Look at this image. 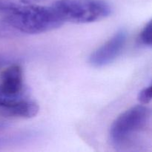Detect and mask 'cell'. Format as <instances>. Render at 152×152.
Instances as JSON below:
<instances>
[{"label": "cell", "mask_w": 152, "mask_h": 152, "mask_svg": "<svg viewBox=\"0 0 152 152\" xmlns=\"http://www.w3.org/2000/svg\"><path fill=\"white\" fill-rule=\"evenodd\" d=\"M0 14L22 36L47 32L64 24L53 7L20 0H0Z\"/></svg>", "instance_id": "cell-1"}, {"label": "cell", "mask_w": 152, "mask_h": 152, "mask_svg": "<svg viewBox=\"0 0 152 152\" xmlns=\"http://www.w3.org/2000/svg\"><path fill=\"white\" fill-rule=\"evenodd\" d=\"M65 23H89L108 17L112 8L104 0H58L51 5Z\"/></svg>", "instance_id": "cell-2"}, {"label": "cell", "mask_w": 152, "mask_h": 152, "mask_svg": "<svg viewBox=\"0 0 152 152\" xmlns=\"http://www.w3.org/2000/svg\"><path fill=\"white\" fill-rule=\"evenodd\" d=\"M151 111L144 105H135L120 114L110 129V140L115 146L127 143L143 132L151 121Z\"/></svg>", "instance_id": "cell-3"}, {"label": "cell", "mask_w": 152, "mask_h": 152, "mask_svg": "<svg viewBox=\"0 0 152 152\" xmlns=\"http://www.w3.org/2000/svg\"><path fill=\"white\" fill-rule=\"evenodd\" d=\"M128 33L126 30L120 29L105 44L98 48L89 56V62L96 68L103 67L114 62L123 51Z\"/></svg>", "instance_id": "cell-4"}, {"label": "cell", "mask_w": 152, "mask_h": 152, "mask_svg": "<svg viewBox=\"0 0 152 152\" xmlns=\"http://www.w3.org/2000/svg\"><path fill=\"white\" fill-rule=\"evenodd\" d=\"M0 90L9 96L27 95L23 85L22 70L19 65L11 64L4 70L1 76Z\"/></svg>", "instance_id": "cell-5"}, {"label": "cell", "mask_w": 152, "mask_h": 152, "mask_svg": "<svg viewBox=\"0 0 152 152\" xmlns=\"http://www.w3.org/2000/svg\"><path fill=\"white\" fill-rule=\"evenodd\" d=\"M39 110L38 104L26 97L9 106L0 108V114L4 117L28 119L35 117Z\"/></svg>", "instance_id": "cell-6"}, {"label": "cell", "mask_w": 152, "mask_h": 152, "mask_svg": "<svg viewBox=\"0 0 152 152\" xmlns=\"http://www.w3.org/2000/svg\"><path fill=\"white\" fill-rule=\"evenodd\" d=\"M22 36L7 20L3 18L0 19V39H13Z\"/></svg>", "instance_id": "cell-7"}, {"label": "cell", "mask_w": 152, "mask_h": 152, "mask_svg": "<svg viewBox=\"0 0 152 152\" xmlns=\"http://www.w3.org/2000/svg\"><path fill=\"white\" fill-rule=\"evenodd\" d=\"M140 41L142 45L148 47L152 45V22L150 20L145 25L140 35Z\"/></svg>", "instance_id": "cell-8"}, {"label": "cell", "mask_w": 152, "mask_h": 152, "mask_svg": "<svg viewBox=\"0 0 152 152\" xmlns=\"http://www.w3.org/2000/svg\"><path fill=\"white\" fill-rule=\"evenodd\" d=\"M27 97V95H22V96H9L5 94L0 90V108L1 107L9 106L18 101L21 100L22 99H25Z\"/></svg>", "instance_id": "cell-9"}, {"label": "cell", "mask_w": 152, "mask_h": 152, "mask_svg": "<svg viewBox=\"0 0 152 152\" xmlns=\"http://www.w3.org/2000/svg\"><path fill=\"white\" fill-rule=\"evenodd\" d=\"M137 99L143 105L148 104L151 100V86L150 85L148 87L145 88L140 91L138 94Z\"/></svg>", "instance_id": "cell-10"}, {"label": "cell", "mask_w": 152, "mask_h": 152, "mask_svg": "<svg viewBox=\"0 0 152 152\" xmlns=\"http://www.w3.org/2000/svg\"><path fill=\"white\" fill-rule=\"evenodd\" d=\"M15 61H16V59L13 56H10V55L0 53V68L6 66V65H11Z\"/></svg>", "instance_id": "cell-11"}, {"label": "cell", "mask_w": 152, "mask_h": 152, "mask_svg": "<svg viewBox=\"0 0 152 152\" xmlns=\"http://www.w3.org/2000/svg\"><path fill=\"white\" fill-rule=\"evenodd\" d=\"M20 1L25 3H35L38 2V1H41L42 0H20Z\"/></svg>", "instance_id": "cell-12"}, {"label": "cell", "mask_w": 152, "mask_h": 152, "mask_svg": "<svg viewBox=\"0 0 152 152\" xmlns=\"http://www.w3.org/2000/svg\"><path fill=\"white\" fill-rule=\"evenodd\" d=\"M7 125L5 124V123H0V129H3V128H5L7 127Z\"/></svg>", "instance_id": "cell-13"}]
</instances>
